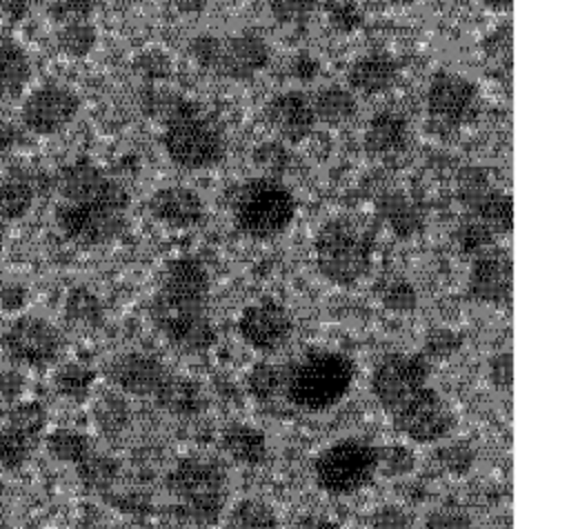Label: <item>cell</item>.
Here are the masks:
<instances>
[{
  "label": "cell",
  "mask_w": 569,
  "mask_h": 529,
  "mask_svg": "<svg viewBox=\"0 0 569 529\" xmlns=\"http://www.w3.org/2000/svg\"><path fill=\"white\" fill-rule=\"evenodd\" d=\"M107 378L120 393L151 398L156 402L173 378V371L151 353L124 351L107 365Z\"/></svg>",
  "instance_id": "9a60e30c"
},
{
  "label": "cell",
  "mask_w": 569,
  "mask_h": 529,
  "mask_svg": "<svg viewBox=\"0 0 569 529\" xmlns=\"http://www.w3.org/2000/svg\"><path fill=\"white\" fill-rule=\"evenodd\" d=\"M356 378L353 360L336 349H307L282 367V393L305 413H325L340 405Z\"/></svg>",
  "instance_id": "277c9868"
},
{
  "label": "cell",
  "mask_w": 569,
  "mask_h": 529,
  "mask_svg": "<svg viewBox=\"0 0 569 529\" xmlns=\"http://www.w3.org/2000/svg\"><path fill=\"white\" fill-rule=\"evenodd\" d=\"M316 267L338 287L358 285L373 262V236L349 218L327 220L313 240Z\"/></svg>",
  "instance_id": "52a82bcc"
},
{
  "label": "cell",
  "mask_w": 569,
  "mask_h": 529,
  "mask_svg": "<svg viewBox=\"0 0 569 529\" xmlns=\"http://www.w3.org/2000/svg\"><path fill=\"white\" fill-rule=\"evenodd\" d=\"M316 487L329 496H351L380 471V447L362 438H340L322 447L311 465Z\"/></svg>",
  "instance_id": "9c48e42d"
},
{
  "label": "cell",
  "mask_w": 569,
  "mask_h": 529,
  "mask_svg": "<svg viewBox=\"0 0 569 529\" xmlns=\"http://www.w3.org/2000/svg\"><path fill=\"white\" fill-rule=\"evenodd\" d=\"M407 142V120L398 111L385 109L369 118L365 127V149L369 156H393Z\"/></svg>",
  "instance_id": "603a6c76"
},
{
  "label": "cell",
  "mask_w": 569,
  "mask_h": 529,
  "mask_svg": "<svg viewBox=\"0 0 569 529\" xmlns=\"http://www.w3.org/2000/svg\"><path fill=\"white\" fill-rule=\"evenodd\" d=\"M24 376L20 369H2L0 371V402H4L7 407L18 402L22 391H24Z\"/></svg>",
  "instance_id": "816d5d0a"
},
{
  "label": "cell",
  "mask_w": 569,
  "mask_h": 529,
  "mask_svg": "<svg viewBox=\"0 0 569 529\" xmlns=\"http://www.w3.org/2000/svg\"><path fill=\"white\" fill-rule=\"evenodd\" d=\"M133 71L140 76L144 84H158L167 80L173 71V62L162 49H144L133 58Z\"/></svg>",
  "instance_id": "ab89813d"
},
{
  "label": "cell",
  "mask_w": 569,
  "mask_h": 529,
  "mask_svg": "<svg viewBox=\"0 0 569 529\" xmlns=\"http://www.w3.org/2000/svg\"><path fill=\"white\" fill-rule=\"evenodd\" d=\"M33 196L29 180L0 176V224L24 218L33 207Z\"/></svg>",
  "instance_id": "83f0119b"
},
{
  "label": "cell",
  "mask_w": 569,
  "mask_h": 529,
  "mask_svg": "<svg viewBox=\"0 0 569 529\" xmlns=\"http://www.w3.org/2000/svg\"><path fill=\"white\" fill-rule=\"evenodd\" d=\"M93 420L102 436H120L129 427L131 409L120 393L107 391L93 402Z\"/></svg>",
  "instance_id": "d6a6232c"
},
{
  "label": "cell",
  "mask_w": 569,
  "mask_h": 529,
  "mask_svg": "<svg viewBox=\"0 0 569 529\" xmlns=\"http://www.w3.org/2000/svg\"><path fill=\"white\" fill-rule=\"evenodd\" d=\"M376 211L382 218V222L398 236V238H411L422 227V216L418 207L411 202V198L402 191H387L378 198Z\"/></svg>",
  "instance_id": "cb8c5ba5"
},
{
  "label": "cell",
  "mask_w": 569,
  "mask_h": 529,
  "mask_svg": "<svg viewBox=\"0 0 569 529\" xmlns=\"http://www.w3.org/2000/svg\"><path fill=\"white\" fill-rule=\"evenodd\" d=\"M264 116L284 144L305 140L316 124V113H313L311 100L298 89L278 91L267 102Z\"/></svg>",
  "instance_id": "ac0fdd59"
},
{
  "label": "cell",
  "mask_w": 569,
  "mask_h": 529,
  "mask_svg": "<svg viewBox=\"0 0 569 529\" xmlns=\"http://www.w3.org/2000/svg\"><path fill=\"white\" fill-rule=\"evenodd\" d=\"M489 380L496 389H502V391L511 389L513 362H511L509 351H500V353L491 356V360H489Z\"/></svg>",
  "instance_id": "f907efd6"
},
{
  "label": "cell",
  "mask_w": 569,
  "mask_h": 529,
  "mask_svg": "<svg viewBox=\"0 0 569 529\" xmlns=\"http://www.w3.org/2000/svg\"><path fill=\"white\" fill-rule=\"evenodd\" d=\"M80 111V96L62 82H42L20 104V122L29 133L53 136L67 129Z\"/></svg>",
  "instance_id": "7c38bea8"
},
{
  "label": "cell",
  "mask_w": 569,
  "mask_h": 529,
  "mask_svg": "<svg viewBox=\"0 0 569 529\" xmlns=\"http://www.w3.org/2000/svg\"><path fill=\"white\" fill-rule=\"evenodd\" d=\"M27 302V289L22 285H7L0 289V307L4 311H20Z\"/></svg>",
  "instance_id": "f5cc1de1"
},
{
  "label": "cell",
  "mask_w": 569,
  "mask_h": 529,
  "mask_svg": "<svg viewBox=\"0 0 569 529\" xmlns=\"http://www.w3.org/2000/svg\"><path fill=\"white\" fill-rule=\"evenodd\" d=\"M211 280L198 258L180 256L164 264L151 298V320L162 338L182 353H204L218 331L209 316Z\"/></svg>",
  "instance_id": "3957f363"
},
{
  "label": "cell",
  "mask_w": 569,
  "mask_h": 529,
  "mask_svg": "<svg viewBox=\"0 0 569 529\" xmlns=\"http://www.w3.org/2000/svg\"><path fill=\"white\" fill-rule=\"evenodd\" d=\"M291 529H342L336 520L327 518V516H320V513H305L300 516Z\"/></svg>",
  "instance_id": "11a10c76"
},
{
  "label": "cell",
  "mask_w": 569,
  "mask_h": 529,
  "mask_svg": "<svg viewBox=\"0 0 569 529\" xmlns=\"http://www.w3.org/2000/svg\"><path fill=\"white\" fill-rule=\"evenodd\" d=\"M0 349L16 367L44 369L60 358L64 338L47 318L22 313L13 318L0 333Z\"/></svg>",
  "instance_id": "30bf717a"
},
{
  "label": "cell",
  "mask_w": 569,
  "mask_h": 529,
  "mask_svg": "<svg viewBox=\"0 0 569 529\" xmlns=\"http://www.w3.org/2000/svg\"><path fill=\"white\" fill-rule=\"evenodd\" d=\"M98 31L91 20H67L56 29V44L69 58H84L93 51Z\"/></svg>",
  "instance_id": "4dcf8cb0"
},
{
  "label": "cell",
  "mask_w": 569,
  "mask_h": 529,
  "mask_svg": "<svg viewBox=\"0 0 569 529\" xmlns=\"http://www.w3.org/2000/svg\"><path fill=\"white\" fill-rule=\"evenodd\" d=\"M49 413L40 400H18L0 418V469L20 471L44 438Z\"/></svg>",
  "instance_id": "8fae6325"
},
{
  "label": "cell",
  "mask_w": 569,
  "mask_h": 529,
  "mask_svg": "<svg viewBox=\"0 0 569 529\" xmlns=\"http://www.w3.org/2000/svg\"><path fill=\"white\" fill-rule=\"evenodd\" d=\"M429 378V360L407 351L382 356L369 378L373 400L396 433L413 445L442 442L456 429L453 409Z\"/></svg>",
  "instance_id": "6da1fadb"
},
{
  "label": "cell",
  "mask_w": 569,
  "mask_h": 529,
  "mask_svg": "<svg viewBox=\"0 0 569 529\" xmlns=\"http://www.w3.org/2000/svg\"><path fill=\"white\" fill-rule=\"evenodd\" d=\"M64 318L73 327L93 329L102 322L104 309L100 298L87 287H73L64 298Z\"/></svg>",
  "instance_id": "1f68e13d"
},
{
  "label": "cell",
  "mask_w": 569,
  "mask_h": 529,
  "mask_svg": "<svg viewBox=\"0 0 569 529\" xmlns=\"http://www.w3.org/2000/svg\"><path fill=\"white\" fill-rule=\"evenodd\" d=\"M460 345H462V338L453 329L438 327V329H431L425 336V347H422L420 353L427 360L429 358H449L460 349Z\"/></svg>",
  "instance_id": "7bdbcfd3"
},
{
  "label": "cell",
  "mask_w": 569,
  "mask_h": 529,
  "mask_svg": "<svg viewBox=\"0 0 569 529\" xmlns=\"http://www.w3.org/2000/svg\"><path fill=\"white\" fill-rule=\"evenodd\" d=\"M220 445L233 462L244 467L264 465L269 458L267 436L249 422L236 420L224 425V429L220 431Z\"/></svg>",
  "instance_id": "44dd1931"
},
{
  "label": "cell",
  "mask_w": 569,
  "mask_h": 529,
  "mask_svg": "<svg viewBox=\"0 0 569 529\" xmlns=\"http://www.w3.org/2000/svg\"><path fill=\"white\" fill-rule=\"evenodd\" d=\"M42 0H0V13L9 20H22Z\"/></svg>",
  "instance_id": "db71d44e"
},
{
  "label": "cell",
  "mask_w": 569,
  "mask_h": 529,
  "mask_svg": "<svg viewBox=\"0 0 569 529\" xmlns=\"http://www.w3.org/2000/svg\"><path fill=\"white\" fill-rule=\"evenodd\" d=\"M478 2H482L489 9H509L511 4V0H478Z\"/></svg>",
  "instance_id": "680465c9"
},
{
  "label": "cell",
  "mask_w": 569,
  "mask_h": 529,
  "mask_svg": "<svg viewBox=\"0 0 569 529\" xmlns=\"http://www.w3.org/2000/svg\"><path fill=\"white\" fill-rule=\"evenodd\" d=\"M162 147L169 160L187 171H200L224 158V133L218 122L196 102L180 98L162 120Z\"/></svg>",
  "instance_id": "8992f818"
},
{
  "label": "cell",
  "mask_w": 569,
  "mask_h": 529,
  "mask_svg": "<svg viewBox=\"0 0 569 529\" xmlns=\"http://www.w3.org/2000/svg\"><path fill=\"white\" fill-rule=\"evenodd\" d=\"M236 325L242 342L258 353H273L282 349L293 333L291 313L273 298H260L249 302L240 311Z\"/></svg>",
  "instance_id": "5bb4252c"
},
{
  "label": "cell",
  "mask_w": 569,
  "mask_h": 529,
  "mask_svg": "<svg viewBox=\"0 0 569 529\" xmlns=\"http://www.w3.org/2000/svg\"><path fill=\"white\" fill-rule=\"evenodd\" d=\"M318 0H269L271 18L282 27H302L316 11Z\"/></svg>",
  "instance_id": "60d3db41"
},
{
  "label": "cell",
  "mask_w": 569,
  "mask_h": 529,
  "mask_svg": "<svg viewBox=\"0 0 569 529\" xmlns=\"http://www.w3.org/2000/svg\"><path fill=\"white\" fill-rule=\"evenodd\" d=\"M467 213L485 222L493 233H507L513 224V202L511 196L493 187L480 202H476Z\"/></svg>",
  "instance_id": "f1b7e54d"
},
{
  "label": "cell",
  "mask_w": 569,
  "mask_h": 529,
  "mask_svg": "<svg viewBox=\"0 0 569 529\" xmlns=\"http://www.w3.org/2000/svg\"><path fill=\"white\" fill-rule=\"evenodd\" d=\"M231 216L240 233L253 240H269L291 224L296 198L280 178L258 176L233 189Z\"/></svg>",
  "instance_id": "ba28073f"
},
{
  "label": "cell",
  "mask_w": 569,
  "mask_h": 529,
  "mask_svg": "<svg viewBox=\"0 0 569 529\" xmlns=\"http://www.w3.org/2000/svg\"><path fill=\"white\" fill-rule=\"evenodd\" d=\"M387 2H391V4H413L416 0H387Z\"/></svg>",
  "instance_id": "94428289"
},
{
  "label": "cell",
  "mask_w": 569,
  "mask_h": 529,
  "mask_svg": "<svg viewBox=\"0 0 569 529\" xmlns=\"http://www.w3.org/2000/svg\"><path fill=\"white\" fill-rule=\"evenodd\" d=\"M380 300L382 305L389 309V311H396V313H405V311H411L418 302V296H416V289L409 280L405 278H391L382 285V291H380Z\"/></svg>",
  "instance_id": "b9f144b4"
},
{
  "label": "cell",
  "mask_w": 569,
  "mask_h": 529,
  "mask_svg": "<svg viewBox=\"0 0 569 529\" xmlns=\"http://www.w3.org/2000/svg\"><path fill=\"white\" fill-rule=\"evenodd\" d=\"M493 189L491 176L480 164H467L456 173V196L460 204L469 211L476 202H480Z\"/></svg>",
  "instance_id": "d590c367"
},
{
  "label": "cell",
  "mask_w": 569,
  "mask_h": 529,
  "mask_svg": "<svg viewBox=\"0 0 569 529\" xmlns=\"http://www.w3.org/2000/svg\"><path fill=\"white\" fill-rule=\"evenodd\" d=\"M118 4H140L142 0H116Z\"/></svg>",
  "instance_id": "6125c7cd"
},
{
  "label": "cell",
  "mask_w": 569,
  "mask_h": 529,
  "mask_svg": "<svg viewBox=\"0 0 569 529\" xmlns=\"http://www.w3.org/2000/svg\"><path fill=\"white\" fill-rule=\"evenodd\" d=\"M0 529H11V527H0Z\"/></svg>",
  "instance_id": "e7e4bbea"
},
{
  "label": "cell",
  "mask_w": 569,
  "mask_h": 529,
  "mask_svg": "<svg viewBox=\"0 0 569 529\" xmlns=\"http://www.w3.org/2000/svg\"><path fill=\"white\" fill-rule=\"evenodd\" d=\"M0 507H2V487H0Z\"/></svg>",
  "instance_id": "be15d7a7"
},
{
  "label": "cell",
  "mask_w": 569,
  "mask_h": 529,
  "mask_svg": "<svg viewBox=\"0 0 569 529\" xmlns=\"http://www.w3.org/2000/svg\"><path fill=\"white\" fill-rule=\"evenodd\" d=\"M156 407H160L162 411H167L171 416L189 418L204 409V396H202V389L198 382L173 373V378L169 380L164 391L158 396Z\"/></svg>",
  "instance_id": "d4e9b609"
},
{
  "label": "cell",
  "mask_w": 569,
  "mask_h": 529,
  "mask_svg": "<svg viewBox=\"0 0 569 529\" xmlns=\"http://www.w3.org/2000/svg\"><path fill=\"white\" fill-rule=\"evenodd\" d=\"M44 442H47V451L53 460L69 462L73 467L80 465L93 451L89 436H84L82 431H76V429H56L47 436Z\"/></svg>",
  "instance_id": "836d02e7"
},
{
  "label": "cell",
  "mask_w": 569,
  "mask_h": 529,
  "mask_svg": "<svg viewBox=\"0 0 569 529\" xmlns=\"http://www.w3.org/2000/svg\"><path fill=\"white\" fill-rule=\"evenodd\" d=\"M271 49L256 31H238L220 42L213 73L229 80H249L269 64Z\"/></svg>",
  "instance_id": "e0dca14e"
},
{
  "label": "cell",
  "mask_w": 569,
  "mask_h": 529,
  "mask_svg": "<svg viewBox=\"0 0 569 529\" xmlns=\"http://www.w3.org/2000/svg\"><path fill=\"white\" fill-rule=\"evenodd\" d=\"M244 387L253 400L271 402L282 393V367L264 360L256 362L244 376Z\"/></svg>",
  "instance_id": "e575fe53"
},
{
  "label": "cell",
  "mask_w": 569,
  "mask_h": 529,
  "mask_svg": "<svg viewBox=\"0 0 569 529\" xmlns=\"http://www.w3.org/2000/svg\"><path fill=\"white\" fill-rule=\"evenodd\" d=\"M164 489L178 513L193 525L209 527L227 509V471L211 458H178L164 476Z\"/></svg>",
  "instance_id": "5b68a950"
},
{
  "label": "cell",
  "mask_w": 569,
  "mask_h": 529,
  "mask_svg": "<svg viewBox=\"0 0 569 529\" xmlns=\"http://www.w3.org/2000/svg\"><path fill=\"white\" fill-rule=\"evenodd\" d=\"M311 107L316 120H322L327 124H342L358 111V100L353 91L340 84H327L318 89V93L311 100Z\"/></svg>",
  "instance_id": "4316f807"
},
{
  "label": "cell",
  "mask_w": 569,
  "mask_h": 529,
  "mask_svg": "<svg viewBox=\"0 0 569 529\" xmlns=\"http://www.w3.org/2000/svg\"><path fill=\"white\" fill-rule=\"evenodd\" d=\"M149 211L156 222L169 229H189L202 220L204 204L193 189L169 184L153 191L149 198Z\"/></svg>",
  "instance_id": "d6986e66"
},
{
  "label": "cell",
  "mask_w": 569,
  "mask_h": 529,
  "mask_svg": "<svg viewBox=\"0 0 569 529\" xmlns=\"http://www.w3.org/2000/svg\"><path fill=\"white\" fill-rule=\"evenodd\" d=\"M251 162L260 171V176L280 178L291 162V153L282 140H264L253 147Z\"/></svg>",
  "instance_id": "8d00e7d4"
},
{
  "label": "cell",
  "mask_w": 569,
  "mask_h": 529,
  "mask_svg": "<svg viewBox=\"0 0 569 529\" xmlns=\"http://www.w3.org/2000/svg\"><path fill=\"white\" fill-rule=\"evenodd\" d=\"M2 251H4V224H0V276H2Z\"/></svg>",
  "instance_id": "91938a15"
},
{
  "label": "cell",
  "mask_w": 569,
  "mask_h": 529,
  "mask_svg": "<svg viewBox=\"0 0 569 529\" xmlns=\"http://www.w3.org/2000/svg\"><path fill=\"white\" fill-rule=\"evenodd\" d=\"M176 9L184 16H196L207 7V0H173Z\"/></svg>",
  "instance_id": "6f0895ef"
},
{
  "label": "cell",
  "mask_w": 569,
  "mask_h": 529,
  "mask_svg": "<svg viewBox=\"0 0 569 529\" xmlns=\"http://www.w3.org/2000/svg\"><path fill=\"white\" fill-rule=\"evenodd\" d=\"M456 2H467V0H456Z\"/></svg>",
  "instance_id": "03108f58"
},
{
  "label": "cell",
  "mask_w": 569,
  "mask_h": 529,
  "mask_svg": "<svg viewBox=\"0 0 569 529\" xmlns=\"http://www.w3.org/2000/svg\"><path fill=\"white\" fill-rule=\"evenodd\" d=\"M420 529H478V525L460 509H438L422 520Z\"/></svg>",
  "instance_id": "f6af8a7d"
},
{
  "label": "cell",
  "mask_w": 569,
  "mask_h": 529,
  "mask_svg": "<svg viewBox=\"0 0 569 529\" xmlns=\"http://www.w3.org/2000/svg\"><path fill=\"white\" fill-rule=\"evenodd\" d=\"M76 469H78V476H80L82 485H84L87 489H93V491L109 489L111 482H113L116 476H118V465H116V460H111L109 456L96 453V449H93L80 465H76Z\"/></svg>",
  "instance_id": "74e56055"
},
{
  "label": "cell",
  "mask_w": 569,
  "mask_h": 529,
  "mask_svg": "<svg viewBox=\"0 0 569 529\" xmlns=\"http://www.w3.org/2000/svg\"><path fill=\"white\" fill-rule=\"evenodd\" d=\"M129 204V191L89 158H78L58 173L53 222L73 244L98 247L116 240L127 227Z\"/></svg>",
  "instance_id": "7a4b0ae2"
},
{
  "label": "cell",
  "mask_w": 569,
  "mask_h": 529,
  "mask_svg": "<svg viewBox=\"0 0 569 529\" xmlns=\"http://www.w3.org/2000/svg\"><path fill=\"white\" fill-rule=\"evenodd\" d=\"M93 382L96 371L82 362L60 365L53 373V389L71 402H84L93 391Z\"/></svg>",
  "instance_id": "f546056e"
},
{
  "label": "cell",
  "mask_w": 569,
  "mask_h": 529,
  "mask_svg": "<svg viewBox=\"0 0 569 529\" xmlns=\"http://www.w3.org/2000/svg\"><path fill=\"white\" fill-rule=\"evenodd\" d=\"M478 104V87L462 73L440 69L436 71L425 91L427 116L438 129H456L465 124Z\"/></svg>",
  "instance_id": "4fadbf2b"
},
{
  "label": "cell",
  "mask_w": 569,
  "mask_h": 529,
  "mask_svg": "<svg viewBox=\"0 0 569 529\" xmlns=\"http://www.w3.org/2000/svg\"><path fill=\"white\" fill-rule=\"evenodd\" d=\"M293 73L300 80H311L318 73V62L309 53H300L293 62Z\"/></svg>",
  "instance_id": "9f6ffc18"
},
{
  "label": "cell",
  "mask_w": 569,
  "mask_h": 529,
  "mask_svg": "<svg viewBox=\"0 0 569 529\" xmlns=\"http://www.w3.org/2000/svg\"><path fill=\"white\" fill-rule=\"evenodd\" d=\"M413 518L407 513V509L398 505H382L373 509L369 518V529H411Z\"/></svg>",
  "instance_id": "bcb514c9"
},
{
  "label": "cell",
  "mask_w": 569,
  "mask_h": 529,
  "mask_svg": "<svg viewBox=\"0 0 569 529\" xmlns=\"http://www.w3.org/2000/svg\"><path fill=\"white\" fill-rule=\"evenodd\" d=\"M380 469L393 476L407 473L409 469H413V453L402 445L380 449Z\"/></svg>",
  "instance_id": "681fc988"
},
{
  "label": "cell",
  "mask_w": 569,
  "mask_h": 529,
  "mask_svg": "<svg viewBox=\"0 0 569 529\" xmlns=\"http://www.w3.org/2000/svg\"><path fill=\"white\" fill-rule=\"evenodd\" d=\"M329 20L338 31H353L362 22L360 9L351 0H331L327 2Z\"/></svg>",
  "instance_id": "c3c4849f"
},
{
  "label": "cell",
  "mask_w": 569,
  "mask_h": 529,
  "mask_svg": "<svg viewBox=\"0 0 569 529\" xmlns=\"http://www.w3.org/2000/svg\"><path fill=\"white\" fill-rule=\"evenodd\" d=\"M398 78V62L391 53L382 49H371L360 53L347 69L349 87L365 96H376L393 87Z\"/></svg>",
  "instance_id": "ffe728a7"
},
{
  "label": "cell",
  "mask_w": 569,
  "mask_h": 529,
  "mask_svg": "<svg viewBox=\"0 0 569 529\" xmlns=\"http://www.w3.org/2000/svg\"><path fill=\"white\" fill-rule=\"evenodd\" d=\"M220 529H278V513L262 498H240L222 513Z\"/></svg>",
  "instance_id": "484cf974"
},
{
  "label": "cell",
  "mask_w": 569,
  "mask_h": 529,
  "mask_svg": "<svg viewBox=\"0 0 569 529\" xmlns=\"http://www.w3.org/2000/svg\"><path fill=\"white\" fill-rule=\"evenodd\" d=\"M31 80V60L20 42L0 31V104L18 100Z\"/></svg>",
  "instance_id": "7402d4cb"
},
{
  "label": "cell",
  "mask_w": 569,
  "mask_h": 529,
  "mask_svg": "<svg viewBox=\"0 0 569 529\" xmlns=\"http://www.w3.org/2000/svg\"><path fill=\"white\" fill-rule=\"evenodd\" d=\"M493 231L480 222L478 218H473L471 213H465L456 227V242L460 247L462 253L467 256H478L485 249H489L493 244Z\"/></svg>",
  "instance_id": "f35d334b"
},
{
  "label": "cell",
  "mask_w": 569,
  "mask_h": 529,
  "mask_svg": "<svg viewBox=\"0 0 569 529\" xmlns=\"http://www.w3.org/2000/svg\"><path fill=\"white\" fill-rule=\"evenodd\" d=\"M220 42L222 38L213 36V33H198L191 38L189 42V56L191 60L207 69V71H213L216 69V62H218V56H220Z\"/></svg>",
  "instance_id": "ee69618b"
},
{
  "label": "cell",
  "mask_w": 569,
  "mask_h": 529,
  "mask_svg": "<svg viewBox=\"0 0 569 529\" xmlns=\"http://www.w3.org/2000/svg\"><path fill=\"white\" fill-rule=\"evenodd\" d=\"M96 7L98 0H56L49 13L60 24L67 20H89Z\"/></svg>",
  "instance_id": "7dc6e473"
},
{
  "label": "cell",
  "mask_w": 569,
  "mask_h": 529,
  "mask_svg": "<svg viewBox=\"0 0 569 529\" xmlns=\"http://www.w3.org/2000/svg\"><path fill=\"white\" fill-rule=\"evenodd\" d=\"M511 256L505 249H485L473 256L467 289L476 302L507 305L511 298Z\"/></svg>",
  "instance_id": "2e32d148"
}]
</instances>
